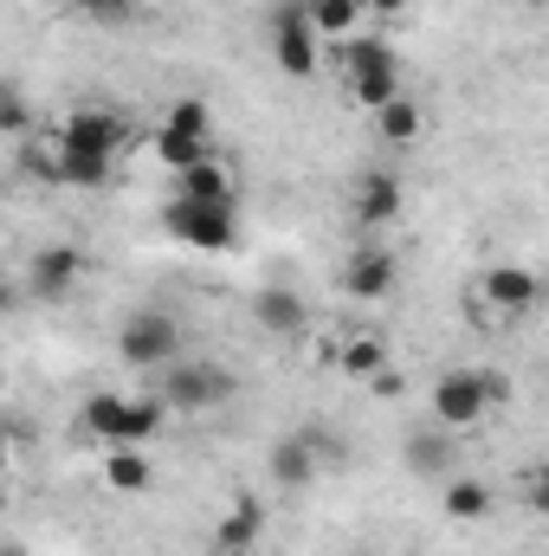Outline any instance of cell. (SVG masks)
I'll use <instances>...</instances> for the list:
<instances>
[{"mask_svg":"<svg viewBox=\"0 0 549 556\" xmlns=\"http://www.w3.org/2000/svg\"><path fill=\"white\" fill-rule=\"evenodd\" d=\"M343 91H349V104L369 111V117L408 91V85H401V59H395V46H388L375 26L356 33V39H343Z\"/></svg>","mask_w":549,"mask_h":556,"instance_id":"obj_1","label":"cell"},{"mask_svg":"<svg viewBox=\"0 0 549 556\" xmlns=\"http://www.w3.org/2000/svg\"><path fill=\"white\" fill-rule=\"evenodd\" d=\"M162 420H168V402L162 395H117V389H104V395L85 402V433L104 453L111 446H149L162 433Z\"/></svg>","mask_w":549,"mask_h":556,"instance_id":"obj_2","label":"cell"},{"mask_svg":"<svg viewBox=\"0 0 549 556\" xmlns=\"http://www.w3.org/2000/svg\"><path fill=\"white\" fill-rule=\"evenodd\" d=\"M498 402H505V376H491V369H446V376L433 382V420L452 427V433L485 427V415H491Z\"/></svg>","mask_w":549,"mask_h":556,"instance_id":"obj_3","label":"cell"},{"mask_svg":"<svg viewBox=\"0 0 549 556\" xmlns=\"http://www.w3.org/2000/svg\"><path fill=\"white\" fill-rule=\"evenodd\" d=\"M162 233L194 247V253H227L240 240V214L233 201H188V194H168L162 207Z\"/></svg>","mask_w":549,"mask_h":556,"instance_id":"obj_4","label":"cell"},{"mask_svg":"<svg viewBox=\"0 0 549 556\" xmlns=\"http://www.w3.org/2000/svg\"><path fill=\"white\" fill-rule=\"evenodd\" d=\"M155 395L168 402V408H181V415H207V408H227L233 395H240V376L227 369V363H175V369H162L155 376Z\"/></svg>","mask_w":549,"mask_h":556,"instance_id":"obj_5","label":"cell"},{"mask_svg":"<svg viewBox=\"0 0 549 556\" xmlns=\"http://www.w3.org/2000/svg\"><path fill=\"white\" fill-rule=\"evenodd\" d=\"M117 356H124V369H137V376L175 369V363H181V324H175L168 311H130L124 330H117Z\"/></svg>","mask_w":549,"mask_h":556,"instance_id":"obj_6","label":"cell"},{"mask_svg":"<svg viewBox=\"0 0 549 556\" xmlns=\"http://www.w3.org/2000/svg\"><path fill=\"white\" fill-rule=\"evenodd\" d=\"M537 298H544V278L531 273V266H491L472 285V311L485 324H518V317L537 311Z\"/></svg>","mask_w":549,"mask_h":556,"instance_id":"obj_7","label":"cell"},{"mask_svg":"<svg viewBox=\"0 0 549 556\" xmlns=\"http://www.w3.org/2000/svg\"><path fill=\"white\" fill-rule=\"evenodd\" d=\"M272 59L284 78H317L323 65V33L310 26V7H272Z\"/></svg>","mask_w":549,"mask_h":556,"instance_id":"obj_8","label":"cell"},{"mask_svg":"<svg viewBox=\"0 0 549 556\" xmlns=\"http://www.w3.org/2000/svg\"><path fill=\"white\" fill-rule=\"evenodd\" d=\"M124 137H130L124 111H104V104H78V111H65V117L52 124V142L85 149V155H117Z\"/></svg>","mask_w":549,"mask_h":556,"instance_id":"obj_9","label":"cell"},{"mask_svg":"<svg viewBox=\"0 0 549 556\" xmlns=\"http://www.w3.org/2000/svg\"><path fill=\"white\" fill-rule=\"evenodd\" d=\"M349 220H356L362 233L395 227V220H401V181H395L388 168H362L356 188H349Z\"/></svg>","mask_w":549,"mask_h":556,"instance_id":"obj_10","label":"cell"},{"mask_svg":"<svg viewBox=\"0 0 549 556\" xmlns=\"http://www.w3.org/2000/svg\"><path fill=\"white\" fill-rule=\"evenodd\" d=\"M253 324L272 337V343H297L310 330V304L291 291V285H259L253 291Z\"/></svg>","mask_w":549,"mask_h":556,"instance_id":"obj_11","label":"cell"},{"mask_svg":"<svg viewBox=\"0 0 549 556\" xmlns=\"http://www.w3.org/2000/svg\"><path fill=\"white\" fill-rule=\"evenodd\" d=\"M78 278H85V253H78V247H39V253L26 260V273H20V291H33V298H65V291H78Z\"/></svg>","mask_w":549,"mask_h":556,"instance_id":"obj_12","label":"cell"},{"mask_svg":"<svg viewBox=\"0 0 549 556\" xmlns=\"http://www.w3.org/2000/svg\"><path fill=\"white\" fill-rule=\"evenodd\" d=\"M452 440H459V433L439 427V420H433V427H413L408 440H401V459H408L413 479H439V485H446V479L459 472V446H452Z\"/></svg>","mask_w":549,"mask_h":556,"instance_id":"obj_13","label":"cell"},{"mask_svg":"<svg viewBox=\"0 0 549 556\" xmlns=\"http://www.w3.org/2000/svg\"><path fill=\"white\" fill-rule=\"evenodd\" d=\"M46 181L52 188H104L117 175V155H85V149H65V142L46 137V155H39Z\"/></svg>","mask_w":549,"mask_h":556,"instance_id":"obj_14","label":"cell"},{"mask_svg":"<svg viewBox=\"0 0 549 556\" xmlns=\"http://www.w3.org/2000/svg\"><path fill=\"white\" fill-rule=\"evenodd\" d=\"M395 278H401V266H395V253H388V247H356V253L343 260L336 285H343L349 298L375 304V298H388V291H395Z\"/></svg>","mask_w":549,"mask_h":556,"instance_id":"obj_15","label":"cell"},{"mask_svg":"<svg viewBox=\"0 0 549 556\" xmlns=\"http://www.w3.org/2000/svg\"><path fill=\"white\" fill-rule=\"evenodd\" d=\"M259 538H266V505H259L253 492H240V498L227 505V518L214 525V556H253Z\"/></svg>","mask_w":549,"mask_h":556,"instance_id":"obj_16","label":"cell"},{"mask_svg":"<svg viewBox=\"0 0 549 556\" xmlns=\"http://www.w3.org/2000/svg\"><path fill=\"white\" fill-rule=\"evenodd\" d=\"M272 485H284V492H304V485H317V472H323V453L304 440V433H284L272 446Z\"/></svg>","mask_w":549,"mask_h":556,"instance_id":"obj_17","label":"cell"},{"mask_svg":"<svg viewBox=\"0 0 549 556\" xmlns=\"http://www.w3.org/2000/svg\"><path fill=\"white\" fill-rule=\"evenodd\" d=\"M104 485H111L117 498H142V492L155 485V459H149L142 446H111V453H104Z\"/></svg>","mask_w":549,"mask_h":556,"instance_id":"obj_18","label":"cell"},{"mask_svg":"<svg viewBox=\"0 0 549 556\" xmlns=\"http://www.w3.org/2000/svg\"><path fill=\"white\" fill-rule=\"evenodd\" d=\"M439 511H446L452 525H478V518H491V485L472 479V472H452V479L439 485Z\"/></svg>","mask_w":549,"mask_h":556,"instance_id":"obj_19","label":"cell"},{"mask_svg":"<svg viewBox=\"0 0 549 556\" xmlns=\"http://www.w3.org/2000/svg\"><path fill=\"white\" fill-rule=\"evenodd\" d=\"M336 363H343V376L375 382V376L388 369V343H382L375 330H349V337H343V350H336Z\"/></svg>","mask_w":549,"mask_h":556,"instance_id":"obj_20","label":"cell"},{"mask_svg":"<svg viewBox=\"0 0 549 556\" xmlns=\"http://www.w3.org/2000/svg\"><path fill=\"white\" fill-rule=\"evenodd\" d=\"M420 130H426V111H420V98H395V104H382L375 111V137L388 142V149H408V142H420Z\"/></svg>","mask_w":549,"mask_h":556,"instance_id":"obj_21","label":"cell"},{"mask_svg":"<svg viewBox=\"0 0 549 556\" xmlns=\"http://www.w3.org/2000/svg\"><path fill=\"white\" fill-rule=\"evenodd\" d=\"M175 194H188V201H233V181H227V162H220V155H207V162H194V168H181V175H175Z\"/></svg>","mask_w":549,"mask_h":556,"instance_id":"obj_22","label":"cell"},{"mask_svg":"<svg viewBox=\"0 0 549 556\" xmlns=\"http://www.w3.org/2000/svg\"><path fill=\"white\" fill-rule=\"evenodd\" d=\"M155 130H168V137H214V104L207 98H175Z\"/></svg>","mask_w":549,"mask_h":556,"instance_id":"obj_23","label":"cell"},{"mask_svg":"<svg viewBox=\"0 0 549 556\" xmlns=\"http://www.w3.org/2000/svg\"><path fill=\"white\" fill-rule=\"evenodd\" d=\"M310 26L323 39H356L362 33V0H310Z\"/></svg>","mask_w":549,"mask_h":556,"instance_id":"obj_24","label":"cell"},{"mask_svg":"<svg viewBox=\"0 0 549 556\" xmlns=\"http://www.w3.org/2000/svg\"><path fill=\"white\" fill-rule=\"evenodd\" d=\"M214 155V137H168V130H155V162L162 168H194V162H207Z\"/></svg>","mask_w":549,"mask_h":556,"instance_id":"obj_25","label":"cell"},{"mask_svg":"<svg viewBox=\"0 0 549 556\" xmlns=\"http://www.w3.org/2000/svg\"><path fill=\"white\" fill-rule=\"evenodd\" d=\"M72 7H78V20H91V26H130L142 0H72Z\"/></svg>","mask_w":549,"mask_h":556,"instance_id":"obj_26","label":"cell"},{"mask_svg":"<svg viewBox=\"0 0 549 556\" xmlns=\"http://www.w3.org/2000/svg\"><path fill=\"white\" fill-rule=\"evenodd\" d=\"M0 130H7V137H33V104H26L20 85L0 91Z\"/></svg>","mask_w":549,"mask_h":556,"instance_id":"obj_27","label":"cell"},{"mask_svg":"<svg viewBox=\"0 0 549 556\" xmlns=\"http://www.w3.org/2000/svg\"><path fill=\"white\" fill-rule=\"evenodd\" d=\"M401 13H408V0H362V20L382 33V26H401Z\"/></svg>","mask_w":549,"mask_h":556,"instance_id":"obj_28","label":"cell"},{"mask_svg":"<svg viewBox=\"0 0 549 556\" xmlns=\"http://www.w3.org/2000/svg\"><path fill=\"white\" fill-rule=\"evenodd\" d=\"M531 505H537V511H549V466L531 479Z\"/></svg>","mask_w":549,"mask_h":556,"instance_id":"obj_29","label":"cell"},{"mask_svg":"<svg viewBox=\"0 0 549 556\" xmlns=\"http://www.w3.org/2000/svg\"><path fill=\"white\" fill-rule=\"evenodd\" d=\"M369 389H375V395H401V376H395V369H382V376H375Z\"/></svg>","mask_w":549,"mask_h":556,"instance_id":"obj_30","label":"cell"},{"mask_svg":"<svg viewBox=\"0 0 549 556\" xmlns=\"http://www.w3.org/2000/svg\"><path fill=\"white\" fill-rule=\"evenodd\" d=\"M142 7H181V0H142Z\"/></svg>","mask_w":549,"mask_h":556,"instance_id":"obj_31","label":"cell"},{"mask_svg":"<svg viewBox=\"0 0 549 556\" xmlns=\"http://www.w3.org/2000/svg\"><path fill=\"white\" fill-rule=\"evenodd\" d=\"M0 556H26V551H20V544H7V551H0Z\"/></svg>","mask_w":549,"mask_h":556,"instance_id":"obj_32","label":"cell"},{"mask_svg":"<svg viewBox=\"0 0 549 556\" xmlns=\"http://www.w3.org/2000/svg\"><path fill=\"white\" fill-rule=\"evenodd\" d=\"M531 7H549V0H531Z\"/></svg>","mask_w":549,"mask_h":556,"instance_id":"obj_33","label":"cell"}]
</instances>
